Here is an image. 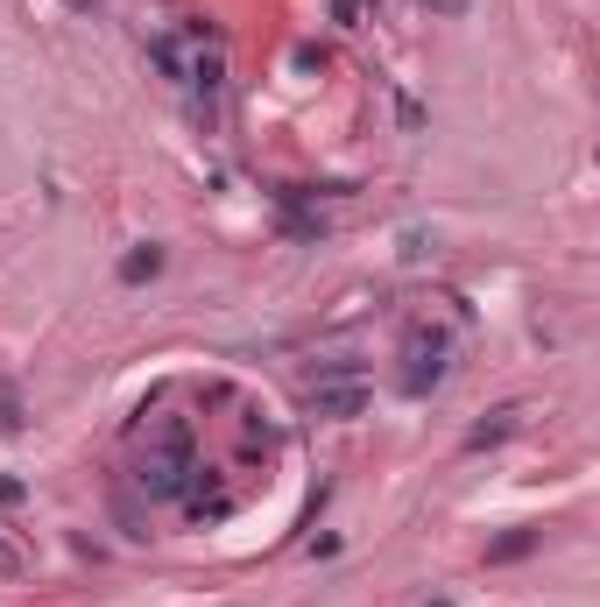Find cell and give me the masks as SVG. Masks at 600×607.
Listing matches in <instances>:
<instances>
[{"label":"cell","mask_w":600,"mask_h":607,"mask_svg":"<svg viewBox=\"0 0 600 607\" xmlns=\"http://www.w3.org/2000/svg\"><path fill=\"white\" fill-rule=\"evenodd\" d=\"M14 502H29V481H14V473H0V508H14Z\"/></svg>","instance_id":"8fae6325"},{"label":"cell","mask_w":600,"mask_h":607,"mask_svg":"<svg viewBox=\"0 0 600 607\" xmlns=\"http://www.w3.org/2000/svg\"><path fill=\"white\" fill-rule=\"evenodd\" d=\"M424 607H452V600H424Z\"/></svg>","instance_id":"2e32d148"},{"label":"cell","mask_w":600,"mask_h":607,"mask_svg":"<svg viewBox=\"0 0 600 607\" xmlns=\"http://www.w3.org/2000/svg\"><path fill=\"white\" fill-rule=\"evenodd\" d=\"M184 516L191 523H226V516H234V495H226V487L220 481H212V473L205 466H191V481H184Z\"/></svg>","instance_id":"277c9868"},{"label":"cell","mask_w":600,"mask_h":607,"mask_svg":"<svg viewBox=\"0 0 600 607\" xmlns=\"http://www.w3.org/2000/svg\"><path fill=\"white\" fill-rule=\"evenodd\" d=\"M537 552V529H509L501 544H488V565H516V558H530Z\"/></svg>","instance_id":"ba28073f"},{"label":"cell","mask_w":600,"mask_h":607,"mask_svg":"<svg viewBox=\"0 0 600 607\" xmlns=\"http://www.w3.org/2000/svg\"><path fill=\"white\" fill-rule=\"evenodd\" d=\"M14 573H22V552H14V544L0 537V579H14Z\"/></svg>","instance_id":"7c38bea8"},{"label":"cell","mask_w":600,"mask_h":607,"mask_svg":"<svg viewBox=\"0 0 600 607\" xmlns=\"http://www.w3.org/2000/svg\"><path fill=\"white\" fill-rule=\"evenodd\" d=\"M312 416H325V424H354V416H367V403H375V389H367L360 360H325V368L312 374Z\"/></svg>","instance_id":"3957f363"},{"label":"cell","mask_w":600,"mask_h":607,"mask_svg":"<svg viewBox=\"0 0 600 607\" xmlns=\"http://www.w3.org/2000/svg\"><path fill=\"white\" fill-rule=\"evenodd\" d=\"M14 431H22V395L0 389V439H14Z\"/></svg>","instance_id":"9c48e42d"},{"label":"cell","mask_w":600,"mask_h":607,"mask_svg":"<svg viewBox=\"0 0 600 607\" xmlns=\"http://www.w3.org/2000/svg\"><path fill=\"white\" fill-rule=\"evenodd\" d=\"M149 64H156L170 85H184V79H191V50H184V35H149Z\"/></svg>","instance_id":"5b68a950"},{"label":"cell","mask_w":600,"mask_h":607,"mask_svg":"<svg viewBox=\"0 0 600 607\" xmlns=\"http://www.w3.org/2000/svg\"><path fill=\"white\" fill-rule=\"evenodd\" d=\"M64 8H71V14H92V8H100V0H64Z\"/></svg>","instance_id":"9a60e30c"},{"label":"cell","mask_w":600,"mask_h":607,"mask_svg":"<svg viewBox=\"0 0 600 607\" xmlns=\"http://www.w3.org/2000/svg\"><path fill=\"white\" fill-rule=\"evenodd\" d=\"M191 466H199V439H191V424L177 416H163L156 431H149V445L134 452V487H142L149 502H177Z\"/></svg>","instance_id":"6da1fadb"},{"label":"cell","mask_w":600,"mask_h":607,"mask_svg":"<svg viewBox=\"0 0 600 607\" xmlns=\"http://www.w3.org/2000/svg\"><path fill=\"white\" fill-rule=\"evenodd\" d=\"M452 360H459V332L438 326V318H417V326L403 332V395H417V403H424L431 389H445Z\"/></svg>","instance_id":"7a4b0ae2"},{"label":"cell","mask_w":600,"mask_h":607,"mask_svg":"<svg viewBox=\"0 0 600 607\" xmlns=\"http://www.w3.org/2000/svg\"><path fill=\"white\" fill-rule=\"evenodd\" d=\"M289 64H297V71H325V50L318 43H297V50H289Z\"/></svg>","instance_id":"30bf717a"},{"label":"cell","mask_w":600,"mask_h":607,"mask_svg":"<svg viewBox=\"0 0 600 607\" xmlns=\"http://www.w3.org/2000/svg\"><path fill=\"white\" fill-rule=\"evenodd\" d=\"M424 8H438V14H459V8H467V0H424Z\"/></svg>","instance_id":"5bb4252c"},{"label":"cell","mask_w":600,"mask_h":607,"mask_svg":"<svg viewBox=\"0 0 600 607\" xmlns=\"http://www.w3.org/2000/svg\"><path fill=\"white\" fill-rule=\"evenodd\" d=\"M516 416H522L516 403H509V410H495L488 424H474V431H467V445H474V452H488V445H501V439H509V431H516Z\"/></svg>","instance_id":"52a82bcc"},{"label":"cell","mask_w":600,"mask_h":607,"mask_svg":"<svg viewBox=\"0 0 600 607\" xmlns=\"http://www.w3.org/2000/svg\"><path fill=\"white\" fill-rule=\"evenodd\" d=\"M149 276H163V248H156V240H142L134 255H121V282H149Z\"/></svg>","instance_id":"8992f818"},{"label":"cell","mask_w":600,"mask_h":607,"mask_svg":"<svg viewBox=\"0 0 600 607\" xmlns=\"http://www.w3.org/2000/svg\"><path fill=\"white\" fill-rule=\"evenodd\" d=\"M360 8H367V0H333V14H339V22H360Z\"/></svg>","instance_id":"4fadbf2b"}]
</instances>
